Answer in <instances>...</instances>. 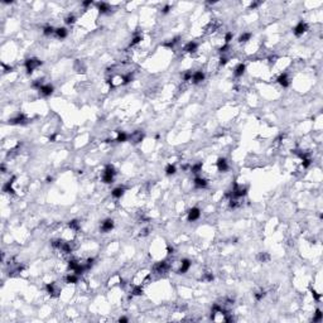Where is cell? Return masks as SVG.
Returning a JSON list of instances; mask_svg holds the SVG:
<instances>
[{"instance_id": "21", "label": "cell", "mask_w": 323, "mask_h": 323, "mask_svg": "<svg viewBox=\"0 0 323 323\" xmlns=\"http://www.w3.org/2000/svg\"><path fill=\"white\" fill-rule=\"evenodd\" d=\"M68 227H70L72 231H78V230H80V222H78L77 220H72V221H70Z\"/></svg>"}, {"instance_id": "10", "label": "cell", "mask_w": 323, "mask_h": 323, "mask_svg": "<svg viewBox=\"0 0 323 323\" xmlns=\"http://www.w3.org/2000/svg\"><path fill=\"white\" fill-rule=\"evenodd\" d=\"M39 92H41L43 96H49V95H52L53 92V86L52 85H43V86L38 90Z\"/></svg>"}, {"instance_id": "7", "label": "cell", "mask_w": 323, "mask_h": 323, "mask_svg": "<svg viewBox=\"0 0 323 323\" xmlns=\"http://www.w3.org/2000/svg\"><path fill=\"white\" fill-rule=\"evenodd\" d=\"M276 81H278V83H279L281 87H288L289 85H290V81H289V77H288L287 73H281V75L278 77Z\"/></svg>"}, {"instance_id": "14", "label": "cell", "mask_w": 323, "mask_h": 323, "mask_svg": "<svg viewBox=\"0 0 323 323\" xmlns=\"http://www.w3.org/2000/svg\"><path fill=\"white\" fill-rule=\"evenodd\" d=\"M197 48H198L197 42H189V43L184 47V50H186L187 53H195L196 50H197Z\"/></svg>"}, {"instance_id": "24", "label": "cell", "mask_w": 323, "mask_h": 323, "mask_svg": "<svg viewBox=\"0 0 323 323\" xmlns=\"http://www.w3.org/2000/svg\"><path fill=\"white\" fill-rule=\"evenodd\" d=\"M66 22V24H68V25H72V24H75V22H76V16L73 15V14H70L67 18L65 19Z\"/></svg>"}, {"instance_id": "1", "label": "cell", "mask_w": 323, "mask_h": 323, "mask_svg": "<svg viewBox=\"0 0 323 323\" xmlns=\"http://www.w3.org/2000/svg\"><path fill=\"white\" fill-rule=\"evenodd\" d=\"M115 174H116V171H115V168H114V167L110 166V164H109V166H106L105 171H104V174H102L104 182H105V183H112V182H114Z\"/></svg>"}, {"instance_id": "19", "label": "cell", "mask_w": 323, "mask_h": 323, "mask_svg": "<svg viewBox=\"0 0 323 323\" xmlns=\"http://www.w3.org/2000/svg\"><path fill=\"white\" fill-rule=\"evenodd\" d=\"M56 37L59 38V39H63L67 37V29L66 28H58L56 29Z\"/></svg>"}, {"instance_id": "33", "label": "cell", "mask_w": 323, "mask_h": 323, "mask_svg": "<svg viewBox=\"0 0 323 323\" xmlns=\"http://www.w3.org/2000/svg\"><path fill=\"white\" fill-rule=\"evenodd\" d=\"M169 10H171V7H169V5H166V7H164V8L162 9V12H163L164 14H167V13L169 12Z\"/></svg>"}, {"instance_id": "22", "label": "cell", "mask_w": 323, "mask_h": 323, "mask_svg": "<svg viewBox=\"0 0 323 323\" xmlns=\"http://www.w3.org/2000/svg\"><path fill=\"white\" fill-rule=\"evenodd\" d=\"M43 34L44 36H52V34H56V29L53 27H50V25H48V27H46L43 29Z\"/></svg>"}, {"instance_id": "13", "label": "cell", "mask_w": 323, "mask_h": 323, "mask_svg": "<svg viewBox=\"0 0 323 323\" xmlns=\"http://www.w3.org/2000/svg\"><path fill=\"white\" fill-rule=\"evenodd\" d=\"M25 121H27V119H25V116H24L23 114H19L16 117L12 119V120H9V123H10V124H14V125H19V124H25Z\"/></svg>"}, {"instance_id": "5", "label": "cell", "mask_w": 323, "mask_h": 323, "mask_svg": "<svg viewBox=\"0 0 323 323\" xmlns=\"http://www.w3.org/2000/svg\"><path fill=\"white\" fill-rule=\"evenodd\" d=\"M201 216V211H200V208L198 207H193V208H191L189 211H188V221L189 222H193V221L198 220Z\"/></svg>"}, {"instance_id": "23", "label": "cell", "mask_w": 323, "mask_h": 323, "mask_svg": "<svg viewBox=\"0 0 323 323\" xmlns=\"http://www.w3.org/2000/svg\"><path fill=\"white\" fill-rule=\"evenodd\" d=\"M250 39H251V33H244V34L240 36L239 42H240V43H245V42H247V41H250Z\"/></svg>"}, {"instance_id": "34", "label": "cell", "mask_w": 323, "mask_h": 323, "mask_svg": "<svg viewBox=\"0 0 323 323\" xmlns=\"http://www.w3.org/2000/svg\"><path fill=\"white\" fill-rule=\"evenodd\" d=\"M91 4H92L91 0H88V1H85V3H82L83 7H88V5H91Z\"/></svg>"}, {"instance_id": "36", "label": "cell", "mask_w": 323, "mask_h": 323, "mask_svg": "<svg viewBox=\"0 0 323 323\" xmlns=\"http://www.w3.org/2000/svg\"><path fill=\"white\" fill-rule=\"evenodd\" d=\"M46 180H47V183H50V182H52V180H53V178H52V177H47V179H46Z\"/></svg>"}, {"instance_id": "8", "label": "cell", "mask_w": 323, "mask_h": 323, "mask_svg": "<svg viewBox=\"0 0 323 323\" xmlns=\"http://www.w3.org/2000/svg\"><path fill=\"white\" fill-rule=\"evenodd\" d=\"M203 80H205V73H203L202 71L193 72V75H192V82H193V83H200Z\"/></svg>"}, {"instance_id": "3", "label": "cell", "mask_w": 323, "mask_h": 323, "mask_svg": "<svg viewBox=\"0 0 323 323\" xmlns=\"http://www.w3.org/2000/svg\"><path fill=\"white\" fill-rule=\"evenodd\" d=\"M308 30V25L307 23H304V22H299V23L297 24V27L294 28V36H297V37H300V36H303L305 32Z\"/></svg>"}, {"instance_id": "6", "label": "cell", "mask_w": 323, "mask_h": 323, "mask_svg": "<svg viewBox=\"0 0 323 323\" xmlns=\"http://www.w3.org/2000/svg\"><path fill=\"white\" fill-rule=\"evenodd\" d=\"M101 231L102 232H110L112 229H114V221L110 220V218H107L105 220L102 224H101Z\"/></svg>"}, {"instance_id": "25", "label": "cell", "mask_w": 323, "mask_h": 323, "mask_svg": "<svg viewBox=\"0 0 323 323\" xmlns=\"http://www.w3.org/2000/svg\"><path fill=\"white\" fill-rule=\"evenodd\" d=\"M322 318H323L322 310L321 309H317L316 310V316L313 317V322H322Z\"/></svg>"}, {"instance_id": "28", "label": "cell", "mask_w": 323, "mask_h": 323, "mask_svg": "<svg viewBox=\"0 0 323 323\" xmlns=\"http://www.w3.org/2000/svg\"><path fill=\"white\" fill-rule=\"evenodd\" d=\"M175 171H177V169H175V167H174V166H172V164H169V166L166 168V173H167L168 175H172V174H174V173H175Z\"/></svg>"}, {"instance_id": "18", "label": "cell", "mask_w": 323, "mask_h": 323, "mask_svg": "<svg viewBox=\"0 0 323 323\" xmlns=\"http://www.w3.org/2000/svg\"><path fill=\"white\" fill-rule=\"evenodd\" d=\"M129 139V135L125 133V131H117V137H116V141L119 143H124Z\"/></svg>"}, {"instance_id": "2", "label": "cell", "mask_w": 323, "mask_h": 323, "mask_svg": "<svg viewBox=\"0 0 323 323\" xmlns=\"http://www.w3.org/2000/svg\"><path fill=\"white\" fill-rule=\"evenodd\" d=\"M42 65V62L37 59V58H29L25 61V68L28 71V73H32L36 68H38L39 66Z\"/></svg>"}, {"instance_id": "11", "label": "cell", "mask_w": 323, "mask_h": 323, "mask_svg": "<svg viewBox=\"0 0 323 323\" xmlns=\"http://www.w3.org/2000/svg\"><path fill=\"white\" fill-rule=\"evenodd\" d=\"M189 268H191V261L188 259H184V260H182V263H180V268H179V274H184V273H187V271L189 270Z\"/></svg>"}, {"instance_id": "4", "label": "cell", "mask_w": 323, "mask_h": 323, "mask_svg": "<svg viewBox=\"0 0 323 323\" xmlns=\"http://www.w3.org/2000/svg\"><path fill=\"white\" fill-rule=\"evenodd\" d=\"M168 270H169V265L167 261H160L154 266V273H157V274H164V273H167Z\"/></svg>"}, {"instance_id": "12", "label": "cell", "mask_w": 323, "mask_h": 323, "mask_svg": "<svg viewBox=\"0 0 323 323\" xmlns=\"http://www.w3.org/2000/svg\"><path fill=\"white\" fill-rule=\"evenodd\" d=\"M195 186L197 188H206L207 187V179L202 178V177H197L195 178Z\"/></svg>"}, {"instance_id": "9", "label": "cell", "mask_w": 323, "mask_h": 323, "mask_svg": "<svg viewBox=\"0 0 323 323\" xmlns=\"http://www.w3.org/2000/svg\"><path fill=\"white\" fill-rule=\"evenodd\" d=\"M216 166H217L218 172H226L229 169V164H227V162H226L225 158H220V159L217 160V163H216Z\"/></svg>"}, {"instance_id": "26", "label": "cell", "mask_w": 323, "mask_h": 323, "mask_svg": "<svg viewBox=\"0 0 323 323\" xmlns=\"http://www.w3.org/2000/svg\"><path fill=\"white\" fill-rule=\"evenodd\" d=\"M201 169H202V163H197L195 166L191 167L192 173H198V172H201Z\"/></svg>"}, {"instance_id": "17", "label": "cell", "mask_w": 323, "mask_h": 323, "mask_svg": "<svg viewBox=\"0 0 323 323\" xmlns=\"http://www.w3.org/2000/svg\"><path fill=\"white\" fill-rule=\"evenodd\" d=\"M66 281L68 283V284H76V283L78 281V275L72 271V274H68L66 276Z\"/></svg>"}, {"instance_id": "32", "label": "cell", "mask_w": 323, "mask_h": 323, "mask_svg": "<svg viewBox=\"0 0 323 323\" xmlns=\"http://www.w3.org/2000/svg\"><path fill=\"white\" fill-rule=\"evenodd\" d=\"M205 279L207 281H212L213 280V274L212 273H206V278H205Z\"/></svg>"}, {"instance_id": "15", "label": "cell", "mask_w": 323, "mask_h": 323, "mask_svg": "<svg viewBox=\"0 0 323 323\" xmlns=\"http://www.w3.org/2000/svg\"><path fill=\"white\" fill-rule=\"evenodd\" d=\"M245 70H246V67H245V65L244 63H240L239 66L236 67L235 68V71H234V75L236 76V77H241L244 73H245Z\"/></svg>"}, {"instance_id": "20", "label": "cell", "mask_w": 323, "mask_h": 323, "mask_svg": "<svg viewBox=\"0 0 323 323\" xmlns=\"http://www.w3.org/2000/svg\"><path fill=\"white\" fill-rule=\"evenodd\" d=\"M97 8H99V12L100 13H106V12H109L110 10V5L107 4V3H99L97 4Z\"/></svg>"}, {"instance_id": "30", "label": "cell", "mask_w": 323, "mask_h": 323, "mask_svg": "<svg viewBox=\"0 0 323 323\" xmlns=\"http://www.w3.org/2000/svg\"><path fill=\"white\" fill-rule=\"evenodd\" d=\"M232 32H227L226 33V36H225V38H224V41H225V44H229L231 41H232Z\"/></svg>"}, {"instance_id": "31", "label": "cell", "mask_w": 323, "mask_h": 323, "mask_svg": "<svg viewBox=\"0 0 323 323\" xmlns=\"http://www.w3.org/2000/svg\"><path fill=\"white\" fill-rule=\"evenodd\" d=\"M264 297H265V292L264 290H260L258 293H255V299L256 300H261Z\"/></svg>"}, {"instance_id": "16", "label": "cell", "mask_w": 323, "mask_h": 323, "mask_svg": "<svg viewBox=\"0 0 323 323\" xmlns=\"http://www.w3.org/2000/svg\"><path fill=\"white\" fill-rule=\"evenodd\" d=\"M124 192H125V188H124V187H117V188H115L111 192V196L114 198H120V197H123Z\"/></svg>"}, {"instance_id": "29", "label": "cell", "mask_w": 323, "mask_h": 323, "mask_svg": "<svg viewBox=\"0 0 323 323\" xmlns=\"http://www.w3.org/2000/svg\"><path fill=\"white\" fill-rule=\"evenodd\" d=\"M140 41H141V36L140 34H138V36H135L134 38H133V41H131V43H130V47H133V46H137L138 43H140Z\"/></svg>"}, {"instance_id": "35", "label": "cell", "mask_w": 323, "mask_h": 323, "mask_svg": "<svg viewBox=\"0 0 323 323\" xmlns=\"http://www.w3.org/2000/svg\"><path fill=\"white\" fill-rule=\"evenodd\" d=\"M119 322H128V318H125V317H120V318H119Z\"/></svg>"}, {"instance_id": "27", "label": "cell", "mask_w": 323, "mask_h": 323, "mask_svg": "<svg viewBox=\"0 0 323 323\" xmlns=\"http://www.w3.org/2000/svg\"><path fill=\"white\" fill-rule=\"evenodd\" d=\"M258 259L260 260V261L261 263H265V261H268V260L270 259V256H269V254H266V252H261L258 256Z\"/></svg>"}]
</instances>
